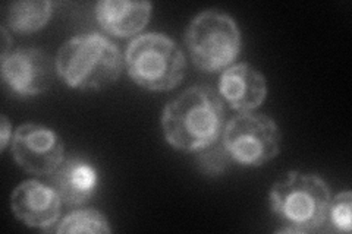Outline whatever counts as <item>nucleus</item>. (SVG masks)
I'll list each match as a JSON object with an SVG mask.
<instances>
[{"label":"nucleus","mask_w":352,"mask_h":234,"mask_svg":"<svg viewBox=\"0 0 352 234\" xmlns=\"http://www.w3.org/2000/svg\"><path fill=\"white\" fill-rule=\"evenodd\" d=\"M225 126V108L212 86L194 85L166 106L162 128L166 141L182 151H200L219 141Z\"/></svg>","instance_id":"1"},{"label":"nucleus","mask_w":352,"mask_h":234,"mask_svg":"<svg viewBox=\"0 0 352 234\" xmlns=\"http://www.w3.org/2000/svg\"><path fill=\"white\" fill-rule=\"evenodd\" d=\"M56 72L75 90H103L113 85L124 59L115 44L100 34H84L66 41L58 51Z\"/></svg>","instance_id":"2"},{"label":"nucleus","mask_w":352,"mask_h":234,"mask_svg":"<svg viewBox=\"0 0 352 234\" xmlns=\"http://www.w3.org/2000/svg\"><path fill=\"white\" fill-rule=\"evenodd\" d=\"M332 194L317 174L289 172L272 186L270 205L286 227L278 233L322 231Z\"/></svg>","instance_id":"3"},{"label":"nucleus","mask_w":352,"mask_h":234,"mask_svg":"<svg viewBox=\"0 0 352 234\" xmlns=\"http://www.w3.org/2000/svg\"><path fill=\"white\" fill-rule=\"evenodd\" d=\"M128 75L148 91H170L185 75V54L168 36L148 32L129 43L125 53Z\"/></svg>","instance_id":"4"},{"label":"nucleus","mask_w":352,"mask_h":234,"mask_svg":"<svg viewBox=\"0 0 352 234\" xmlns=\"http://www.w3.org/2000/svg\"><path fill=\"white\" fill-rule=\"evenodd\" d=\"M192 63L206 72L226 69L241 51L236 22L219 10H204L190 24L185 36Z\"/></svg>","instance_id":"5"},{"label":"nucleus","mask_w":352,"mask_h":234,"mask_svg":"<svg viewBox=\"0 0 352 234\" xmlns=\"http://www.w3.org/2000/svg\"><path fill=\"white\" fill-rule=\"evenodd\" d=\"M223 145L232 161L258 167L279 154L280 132L270 117L250 111L228 121L223 130Z\"/></svg>","instance_id":"6"},{"label":"nucleus","mask_w":352,"mask_h":234,"mask_svg":"<svg viewBox=\"0 0 352 234\" xmlns=\"http://www.w3.org/2000/svg\"><path fill=\"white\" fill-rule=\"evenodd\" d=\"M19 167L36 176H50L63 161V142L52 129L27 124L16 129L12 141Z\"/></svg>","instance_id":"7"},{"label":"nucleus","mask_w":352,"mask_h":234,"mask_svg":"<svg viewBox=\"0 0 352 234\" xmlns=\"http://www.w3.org/2000/svg\"><path fill=\"white\" fill-rule=\"evenodd\" d=\"M2 78L19 95H38L49 90L56 63L40 49H18L3 56Z\"/></svg>","instance_id":"8"},{"label":"nucleus","mask_w":352,"mask_h":234,"mask_svg":"<svg viewBox=\"0 0 352 234\" xmlns=\"http://www.w3.org/2000/svg\"><path fill=\"white\" fill-rule=\"evenodd\" d=\"M62 199L52 186L38 180H25L10 195V208L15 217L28 227L49 229L60 217Z\"/></svg>","instance_id":"9"},{"label":"nucleus","mask_w":352,"mask_h":234,"mask_svg":"<svg viewBox=\"0 0 352 234\" xmlns=\"http://www.w3.org/2000/svg\"><path fill=\"white\" fill-rule=\"evenodd\" d=\"M267 94L264 76L248 63H238L223 71L219 80V95L241 113L258 108Z\"/></svg>","instance_id":"10"},{"label":"nucleus","mask_w":352,"mask_h":234,"mask_svg":"<svg viewBox=\"0 0 352 234\" xmlns=\"http://www.w3.org/2000/svg\"><path fill=\"white\" fill-rule=\"evenodd\" d=\"M50 185L63 204L84 205L96 194L97 172L81 159H68L50 174Z\"/></svg>","instance_id":"11"},{"label":"nucleus","mask_w":352,"mask_h":234,"mask_svg":"<svg viewBox=\"0 0 352 234\" xmlns=\"http://www.w3.org/2000/svg\"><path fill=\"white\" fill-rule=\"evenodd\" d=\"M151 8L150 2L102 0L96 5V18L109 34L125 38L138 34L147 25Z\"/></svg>","instance_id":"12"},{"label":"nucleus","mask_w":352,"mask_h":234,"mask_svg":"<svg viewBox=\"0 0 352 234\" xmlns=\"http://www.w3.org/2000/svg\"><path fill=\"white\" fill-rule=\"evenodd\" d=\"M53 3L47 0H21L10 3L5 12L6 25L21 34H30L47 25Z\"/></svg>","instance_id":"13"},{"label":"nucleus","mask_w":352,"mask_h":234,"mask_svg":"<svg viewBox=\"0 0 352 234\" xmlns=\"http://www.w3.org/2000/svg\"><path fill=\"white\" fill-rule=\"evenodd\" d=\"M58 233H96V234H109L112 229L109 226L107 218L98 213L97 209H80L75 213L66 215L59 227Z\"/></svg>","instance_id":"14"},{"label":"nucleus","mask_w":352,"mask_h":234,"mask_svg":"<svg viewBox=\"0 0 352 234\" xmlns=\"http://www.w3.org/2000/svg\"><path fill=\"white\" fill-rule=\"evenodd\" d=\"M352 194L349 191L336 195L327 209V215L322 231L349 233L352 227Z\"/></svg>","instance_id":"15"},{"label":"nucleus","mask_w":352,"mask_h":234,"mask_svg":"<svg viewBox=\"0 0 352 234\" xmlns=\"http://www.w3.org/2000/svg\"><path fill=\"white\" fill-rule=\"evenodd\" d=\"M230 161H232V159H230L223 142H214L210 147L200 150V154L197 155L198 169L206 176H219L225 173Z\"/></svg>","instance_id":"16"},{"label":"nucleus","mask_w":352,"mask_h":234,"mask_svg":"<svg viewBox=\"0 0 352 234\" xmlns=\"http://www.w3.org/2000/svg\"><path fill=\"white\" fill-rule=\"evenodd\" d=\"M10 130H12V125L6 116H2L0 119V150L2 151H5L10 141Z\"/></svg>","instance_id":"17"},{"label":"nucleus","mask_w":352,"mask_h":234,"mask_svg":"<svg viewBox=\"0 0 352 234\" xmlns=\"http://www.w3.org/2000/svg\"><path fill=\"white\" fill-rule=\"evenodd\" d=\"M0 32H2V58H3V56L12 51L10 50V47H12V37L9 36V32L5 25L0 28Z\"/></svg>","instance_id":"18"}]
</instances>
